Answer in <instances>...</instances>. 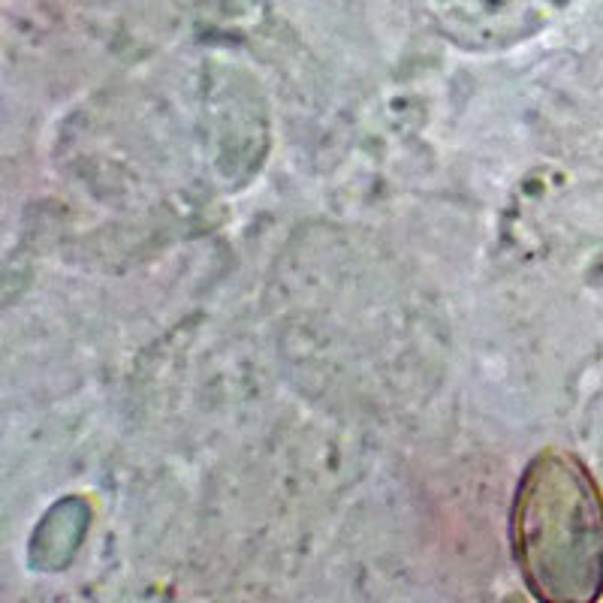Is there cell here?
<instances>
[{"mask_svg":"<svg viewBox=\"0 0 603 603\" xmlns=\"http://www.w3.org/2000/svg\"><path fill=\"white\" fill-rule=\"evenodd\" d=\"M519 567L537 597L588 603L603 591V501L567 453L537 456L513 507Z\"/></svg>","mask_w":603,"mask_h":603,"instance_id":"obj_1","label":"cell"}]
</instances>
